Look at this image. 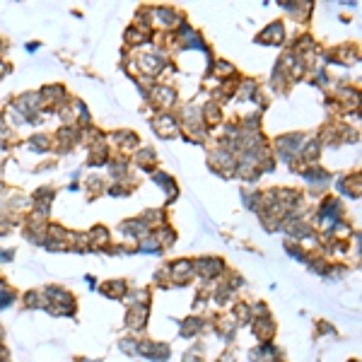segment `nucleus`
I'll return each mask as SVG.
<instances>
[{
    "mask_svg": "<svg viewBox=\"0 0 362 362\" xmlns=\"http://www.w3.org/2000/svg\"><path fill=\"white\" fill-rule=\"evenodd\" d=\"M80 362H85V360H80Z\"/></svg>",
    "mask_w": 362,
    "mask_h": 362,
    "instance_id": "obj_2",
    "label": "nucleus"
},
{
    "mask_svg": "<svg viewBox=\"0 0 362 362\" xmlns=\"http://www.w3.org/2000/svg\"><path fill=\"white\" fill-rule=\"evenodd\" d=\"M145 316H147V311H145V309H138V307H136V309H131L128 326H131V328H140V326L145 324Z\"/></svg>",
    "mask_w": 362,
    "mask_h": 362,
    "instance_id": "obj_1",
    "label": "nucleus"
}]
</instances>
